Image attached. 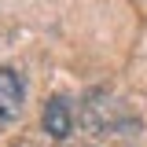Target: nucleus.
Returning <instances> with one entry per match:
<instances>
[{"mask_svg": "<svg viewBox=\"0 0 147 147\" xmlns=\"http://www.w3.org/2000/svg\"><path fill=\"white\" fill-rule=\"evenodd\" d=\"M22 99H26V88H22V77L7 66H0V129H7L18 118L22 110Z\"/></svg>", "mask_w": 147, "mask_h": 147, "instance_id": "1", "label": "nucleus"}, {"mask_svg": "<svg viewBox=\"0 0 147 147\" xmlns=\"http://www.w3.org/2000/svg\"><path fill=\"white\" fill-rule=\"evenodd\" d=\"M40 121H44V132H48L52 140H66V136L74 132V107H70V99L52 96V99L44 103Z\"/></svg>", "mask_w": 147, "mask_h": 147, "instance_id": "2", "label": "nucleus"}]
</instances>
